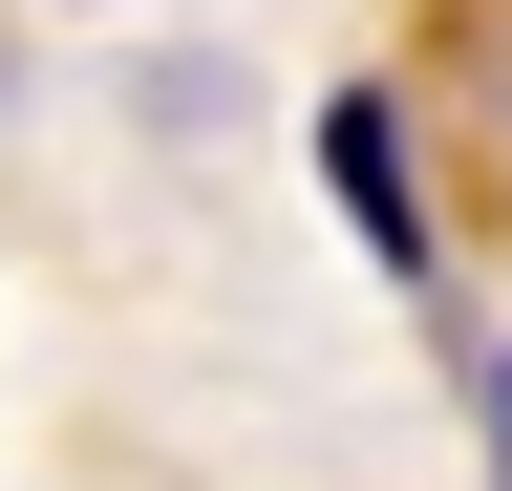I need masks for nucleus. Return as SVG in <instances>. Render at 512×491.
Segmentation results:
<instances>
[{
	"label": "nucleus",
	"instance_id": "3",
	"mask_svg": "<svg viewBox=\"0 0 512 491\" xmlns=\"http://www.w3.org/2000/svg\"><path fill=\"white\" fill-rule=\"evenodd\" d=\"M64 22H107V0H64Z\"/></svg>",
	"mask_w": 512,
	"mask_h": 491
},
{
	"label": "nucleus",
	"instance_id": "2",
	"mask_svg": "<svg viewBox=\"0 0 512 491\" xmlns=\"http://www.w3.org/2000/svg\"><path fill=\"white\" fill-rule=\"evenodd\" d=\"M491 470H512V342H491Z\"/></svg>",
	"mask_w": 512,
	"mask_h": 491
},
{
	"label": "nucleus",
	"instance_id": "1",
	"mask_svg": "<svg viewBox=\"0 0 512 491\" xmlns=\"http://www.w3.org/2000/svg\"><path fill=\"white\" fill-rule=\"evenodd\" d=\"M320 171H342V235H363L384 278L448 257V235H427V150H406V107H384V86H320Z\"/></svg>",
	"mask_w": 512,
	"mask_h": 491
}]
</instances>
